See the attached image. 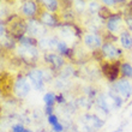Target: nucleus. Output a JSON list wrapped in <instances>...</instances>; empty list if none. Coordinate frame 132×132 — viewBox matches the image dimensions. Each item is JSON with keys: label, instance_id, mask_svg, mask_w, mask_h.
I'll return each mask as SVG.
<instances>
[{"label": "nucleus", "instance_id": "obj_1", "mask_svg": "<svg viewBox=\"0 0 132 132\" xmlns=\"http://www.w3.org/2000/svg\"><path fill=\"white\" fill-rule=\"evenodd\" d=\"M120 66L121 63L120 60L117 61H106L101 65V71L103 73V76L108 79L109 83H115L117 80H119L120 78Z\"/></svg>", "mask_w": 132, "mask_h": 132}, {"label": "nucleus", "instance_id": "obj_2", "mask_svg": "<svg viewBox=\"0 0 132 132\" xmlns=\"http://www.w3.org/2000/svg\"><path fill=\"white\" fill-rule=\"evenodd\" d=\"M43 61L52 72H58L65 66V59L60 54H56L54 52L43 53Z\"/></svg>", "mask_w": 132, "mask_h": 132}, {"label": "nucleus", "instance_id": "obj_3", "mask_svg": "<svg viewBox=\"0 0 132 132\" xmlns=\"http://www.w3.org/2000/svg\"><path fill=\"white\" fill-rule=\"evenodd\" d=\"M104 27H106V30L108 32H112V34H119L125 30V22H124V18L120 13H113L112 17H109L107 21L104 22Z\"/></svg>", "mask_w": 132, "mask_h": 132}, {"label": "nucleus", "instance_id": "obj_4", "mask_svg": "<svg viewBox=\"0 0 132 132\" xmlns=\"http://www.w3.org/2000/svg\"><path fill=\"white\" fill-rule=\"evenodd\" d=\"M100 51L102 58L107 61H117L119 60V58L122 56V48L115 47L114 43H111V42H103Z\"/></svg>", "mask_w": 132, "mask_h": 132}, {"label": "nucleus", "instance_id": "obj_5", "mask_svg": "<svg viewBox=\"0 0 132 132\" xmlns=\"http://www.w3.org/2000/svg\"><path fill=\"white\" fill-rule=\"evenodd\" d=\"M31 90V84L24 76H18L13 83V93L18 98H24Z\"/></svg>", "mask_w": 132, "mask_h": 132}, {"label": "nucleus", "instance_id": "obj_6", "mask_svg": "<svg viewBox=\"0 0 132 132\" xmlns=\"http://www.w3.org/2000/svg\"><path fill=\"white\" fill-rule=\"evenodd\" d=\"M111 89L118 95H120L124 100H129L132 96V84L126 78H120L115 83L112 84Z\"/></svg>", "mask_w": 132, "mask_h": 132}, {"label": "nucleus", "instance_id": "obj_7", "mask_svg": "<svg viewBox=\"0 0 132 132\" xmlns=\"http://www.w3.org/2000/svg\"><path fill=\"white\" fill-rule=\"evenodd\" d=\"M27 78L29 79L31 87L35 90L41 91L45 88V77H43V71L41 69H31L27 73Z\"/></svg>", "mask_w": 132, "mask_h": 132}, {"label": "nucleus", "instance_id": "obj_8", "mask_svg": "<svg viewBox=\"0 0 132 132\" xmlns=\"http://www.w3.org/2000/svg\"><path fill=\"white\" fill-rule=\"evenodd\" d=\"M40 6H41V3H37V1H32V0L24 1L21 6L22 16H24L29 19L38 18V16L41 13L40 12Z\"/></svg>", "mask_w": 132, "mask_h": 132}, {"label": "nucleus", "instance_id": "obj_9", "mask_svg": "<svg viewBox=\"0 0 132 132\" xmlns=\"http://www.w3.org/2000/svg\"><path fill=\"white\" fill-rule=\"evenodd\" d=\"M82 41H83L84 46H85L87 48L93 49V51L101 49L102 45H103L102 35L97 34V32H87V34H84Z\"/></svg>", "mask_w": 132, "mask_h": 132}, {"label": "nucleus", "instance_id": "obj_10", "mask_svg": "<svg viewBox=\"0 0 132 132\" xmlns=\"http://www.w3.org/2000/svg\"><path fill=\"white\" fill-rule=\"evenodd\" d=\"M46 34V27L42 25V23L38 21V18H34V19H29L27 21V35L31 36V37H38Z\"/></svg>", "mask_w": 132, "mask_h": 132}, {"label": "nucleus", "instance_id": "obj_11", "mask_svg": "<svg viewBox=\"0 0 132 132\" xmlns=\"http://www.w3.org/2000/svg\"><path fill=\"white\" fill-rule=\"evenodd\" d=\"M38 21L42 23V25H45L47 28H60L61 27V22L58 18L56 13H52L48 11H42L40 16H38Z\"/></svg>", "mask_w": 132, "mask_h": 132}, {"label": "nucleus", "instance_id": "obj_12", "mask_svg": "<svg viewBox=\"0 0 132 132\" xmlns=\"http://www.w3.org/2000/svg\"><path fill=\"white\" fill-rule=\"evenodd\" d=\"M16 52L25 61H32L38 58V49L36 47H25L19 45L16 48Z\"/></svg>", "mask_w": 132, "mask_h": 132}, {"label": "nucleus", "instance_id": "obj_13", "mask_svg": "<svg viewBox=\"0 0 132 132\" xmlns=\"http://www.w3.org/2000/svg\"><path fill=\"white\" fill-rule=\"evenodd\" d=\"M84 122H85V125H87V129H95V130H98L101 129L102 126H103L104 121L102 119H100L97 115L95 114H87L84 115Z\"/></svg>", "mask_w": 132, "mask_h": 132}, {"label": "nucleus", "instance_id": "obj_14", "mask_svg": "<svg viewBox=\"0 0 132 132\" xmlns=\"http://www.w3.org/2000/svg\"><path fill=\"white\" fill-rule=\"evenodd\" d=\"M119 42L122 49L125 51H132V35L131 31H129L127 29L122 30L119 35Z\"/></svg>", "mask_w": 132, "mask_h": 132}, {"label": "nucleus", "instance_id": "obj_15", "mask_svg": "<svg viewBox=\"0 0 132 132\" xmlns=\"http://www.w3.org/2000/svg\"><path fill=\"white\" fill-rule=\"evenodd\" d=\"M59 41L60 40H58L56 37H42L38 40V46L42 49H53L56 48Z\"/></svg>", "mask_w": 132, "mask_h": 132}, {"label": "nucleus", "instance_id": "obj_16", "mask_svg": "<svg viewBox=\"0 0 132 132\" xmlns=\"http://www.w3.org/2000/svg\"><path fill=\"white\" fill-rule=\"evenodd\" d=\"M56 52L59 53L61 56H67V58H71L73 54V51L67 46V42L64 41V40H60L58 42V46H56Z\"/></svg>", "mask_w": 132, "mask_h": 132}, {"label": "nucleus", "instance_id": "obj_17", "mask_svg": "<svg viewBox=\"0 0 132 132\" xmlns=\"http://www.w3.org/2000/svg\"><path fill=\"white\" fill-rule=\"evenodd\" d=\"M41 5L42 7L46 9V11L56 13L60 7V1H58V0H43V1H41Z\"/></svg>", "mask_w": 132, "mask_h": 132}, {"label": "nucleus", "instance_id": "obj_18", "mask_svg": "<svg viewBox=\"0 0 132 132\" xmlns=\"http://www.w3.org/2000/svg\"><path fill=\"white\" fill-rule=\"evenodd\" d=\"M18 43L21 46H25V47H36L38 45V40L35 37H31L29 35H23L22 37L18 38Z\"/></svg>", "mask_w": 132, "mask_h": 132}, {"label": "nucleus", "instance_id": "obj_19", "mask_svg": "<svg viewBox=\"0 0 132 132\" xmlns=\"http://www.w3.org/2000/svg\"><path fill=\"white\" fill-rule=\"evenodd\" d=\"M95 103H96V106H97L98 108H100L102 112H104L106 114H108L109 113V104H108L107 102V98H106V95L103 94H100L96 97V100H95Z\"/></svg>", "mask_w": 132, "mask_h": 132}, {"label": "nucleus", "instance_id": "obj_20", "mask_svg": "<svg viewBox=\"0 0 132 132\" xmlns=\"http://www.w3.org/2000/svg\"><path fill=\"white\" fill-rule=\"evenodd\" d=\"M120 76L122 78H126V79L132 78V64L131 63H129V61L121 63V66H120Z\"/></svg>", "mask_w": 132, "mask_h": 132}, {"label": "nucleus", "instance_id": "obj_21", "mask_svg": "<svg viewBox=\"0 0 132 132\" xmlns=\"http://www.w3.org/2000/svg\"><path fill=\"white\" fill-rule=\"evenodd\" d=\"M108 96L112 98V101H113V107L117 108V109H119V108H121L122 107V104H124V98L120 96V95H118L117 93H114V91L109 90L108 91Z\"/></svg>", "mask_w": 132, "mask_h": 132}, {"label": "nucleus", "instance_id": "obj_22", "mask_svg": "<svg viewBox=\"0 0 132 132\" xmlns=\"http://www.w3.org/2000/svg\"><path fill=\"white\" fill-rule=\"evenodd\" d=\"M43 102L46 106L48 107H54V104L56 103V94L54 91H48L43 96Z\"/></svg>", "mask_w": 132, "mask_h": 132}, {"label": "nucleus", "instance_id": "obj_23", "mask_svg": "<svg viewBox=\"0 0 132 132\" xmlns=\"http://www.w3.org/2000/svg\"><path fill=\"white\" fill-rule=\"evenodd\" d=\"M98 17L101 18V19H103L104 22L107 21L109 17H112V14H113V12H112L111 10H109V7H106L103 6V5H101L100 7V11H98Z\"/></svg>", "mask_w": 132, "mask_h": 132}, {"label": "nucleus", "instance_id": "obj_24", "mask_svg": "<svg viewBox=\"0 0 132 132\" xmlns=\"http://www.w3.org/2000/svg\"><path fill=\"white\" fill-rule=\"evenodd\" d=\"M77 104L78 107H80L82 109H85V111H89L91 108V100L88 97H82V98H78L77 100Z\"/></svg>", "mask_w": 132, "mask_h": 132}, {"label": "nucleus", "instance_id": "obj_25", "mask_svg": "<svg viewBox=\"0 0 132 132\" xmlns=\"http://www.w3.org/2000/svg\"><path fill=\"white\" fill-rule=\"evenodd\" d=\"M73 6L76 9V12L77 13H83L84 11L87 10L88 7V3L84 1V0H78V1H73Z\"/></svg>", "mask_w": 132, "mask_h": 132}, {"label": "nucleus", "instance_id": "obj_26", "mask_svg": "<svg viewBox=\"0 0 132 132\" xmlns=\"http://www.w3.org/2000/svg\"><path fill=\"white\" fill-rule=\"evenodd\" d=\"M100 7H101V5L97 1H90V3H88V9H89V12H90L91 14L98 13Z\"/></svg>", "mask_w": 132, "mask_h": 132}, {"label": "nucleus", "instance_id": "obj_27", "mask_svg": "<svg viewBox=\"0 0 132 132\" xmlns=\"http://www.w3.org/2000/svg\"><path fill=\"white\" fill-rule=\"evenodd\" d=\"M101 3H102V5L106 7H112V6L118 5V4L121 3V1H118V0H102Z\"/></svg>", "mask_w": 132, "mask_h": 132}, {"label": "nucleus", "instance_id": "obj_28", "mask_svg": "<svg viewBox=\"0 0 132 132\" xmlns=\"http://www.w3.org/2000/svg\"><path fill=\"white\" fill-rule=\"evenodd\" d=\"M47 120H48V124H49L51 126H52V127H53L54 125H56V124H59V118H58V117H56L55 114L49 115Z\"/></svg>", "mask_w": 132, "mask_h": 132}, {"label": "nucleus", "instance_id": "obj_29", "mask_svg": "<svg viewBox=\"0 0 132 132\" xmlns=\"http://www.w3.org/2000/svg\"><path fill=\"white\" fill-rule=\"evenodd\" d=\"M124 22H125V27L129 31H132V17L131 16H127V17L124 18Z\"/></svg>", "mask_w": 132, "mask_h": 132}, {"label": "nucleus", "instance_id": "obj_30", "mask_svg": "<svg viewBox=\"0 0 132 132\" xmlns=\"http://www.w3.org/2000/svg\"><path fill=\"white\" fill-rule=\"evenodd\" d=\"M11 131L12 132H24L25 127H24V125H22V124H16V125L12 126Z\"/></svg>", "mask_w": 132, "mask_h": 132}, {"label": "nucleus", "instance_id": "obj_31", "mask_svg": "<svg viewBox=\"0 0 132 132\" xmlns=\"http://www.w3.org/2000/svg\"><path fill=\"white\" fill-rule=\"evenodd\" d=\"M56 103H59V104H65L66 103L65 96H64L63 93H59V94L56 95Z\"/></svg>", "mask_w": 132, "mask_h": 132}, {"label": "nucleus", "instance_id": "obj_32", "mask_svg": "<svg viewBox=\"0 0 132 132\" xmlns=\"http://www.w3.org/2000/svg\"><path fill=\"white\" fill-rule=\"evenodd\" d=\"M52 131L53 132H63L64 131V125L63 124H56V125H54L52 127Z\"/></svg>", "mask_w": 132, "mask_h": 132}, {"label": "nucleus", "instance_id": "obj_33", "mask_svg": "<svg viewBox=\"0 0 132 132\" xmlns=\"http://www.w3.org/2000/svg\"><path fill=\"white\" fill-rule=\"evenodd\" d=\"M6 35H7V32H6L5 27H4V22H1V23H0V36H1V38H3V37H5Z\"/></svg>", "mask_w": 132, "mask_h": 132}, {"label": "nucleus", "instance_id": "obj_34", "mask_svg": "<svg viewBox=\"0 0 132 132\" xmlns=\"http://www.w3.org/2000/svg\"><path fill=\"white\" fill-rule=\"evenodd\" d=\"M53 112H54V107H48V106H46V107H45V113L47 114V117L54 114Z\"/></svg>", "mask_w": 132, "mask_h": 132}, {"label": "nucleus", "instance_id": "obj_35", "mask_svg": "<svg viewBox=\"0 0 132 132\" xmlns=\"http://www.w3.org/2000/svg\"><path fill=\"white\" fill-rule=\"evenodd\" d=\"M24 132H32V131H31L30 129H25V131H24Z\"/></svg>", "mask_w": 132, "mask_h": 132}, {"label": "nucleus", "instance_id": "obj_36", "mask_svg": "<svg viewBox=\"0 0 132 132\" xmlns=\"http://www.w3.org/2000/svg\"><path fill=\"white\" fill-rule=\"evenodd\" d=\"M38 132H47L46 130H42V131H38Z\"/></svg>", "mask_w": 132, "mask_h": 132}, {"label": "nucleus", "instance_id": "obj_37", "mask_svg": "<svg viewBox=\"0 0 132 132\" xmlns=\"http://www.w3.org/2000/svg\"><path fill=\"white\" fill-rule=\"evenodd\" d=\"M131 61H132V58H131ZM131 64H132V63H131Z\"/></svg>", "mask_w": 132, "mask_h": 132}, {"label": "nucleus", "instance_id": "obj_38", "mask_svg": "<svg viewBox=\"0 0 132 132\" xmlns=\"http://www.w3.org/2000/svg\"><path fill=\"white\" fill-rule=\"evenodd\" d=\"M131 115H132V113H131Z\"/></svg>", "mask_w": 132, "mask_h": 132}]
</instances>
